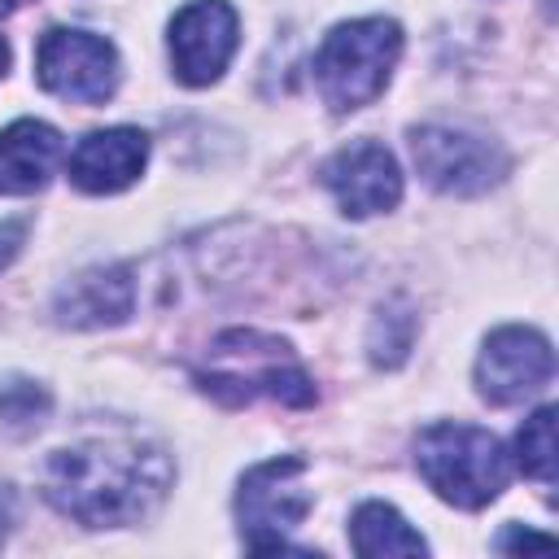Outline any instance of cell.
Masks as SVG:
<instances>
[{
  "instance_id": "cell-1",
  "label": "cell",
  "mask_w": 559,
  "mask_h": 559,
  "mask_svg": "<svg viewBox=\"0 0 559 559\" xmlns=\"http://www.w3.org/2000/svg\"><path fill=\"white\" fill-rule=\"evenodd\" d=\"M170 480V454L144 437H92L61 445L39 472L44 498L87 528H127L148 520L166 502Z\"/></svg>"
},
{
  "instance_id": "cell-2",
  "label": "cell",
  "mask_w": 559,
  "mask_h": 559,
  "mask_svg": "<svg viewBox=\"0 0 559 559\" xmlns=\"http://www.w3.org/2000/svg\"><path fill=\"white\" fill-rule=\"evenodd\" d=\"M197 389L223 406H245L253 397H275L284 406H314V380L297 362L293 345L253 328L218 332L205 362L197 367Z\"/></svg>"
},
{
  "instance_id": "cell-3",
  "label": "cell",
  "mask_w": 559,
  "mask_h": 559,
  "mask_svg": "<svg viewBox=\"0 0 559 559\" xmlns=\"http://www.w3.org/2000/svg\"><path fill=\"white\" fill-rule=\"evenodd\" d=\"M415 467L437 498L463 511L489 507L511 476L502 441L472 424H428L415 437Z\"/></svg>"
},
{
  "instance_id": "cell-4",
  "label": "cell",
  "mask_w": 559,
  "mask_h": 559,
  "mask_svg": "<svg viewBox=\"0 0 559 559\" xmlns=\"http://www.w3.org/2000/svg\"><path fill=\"white\" fill-rule=\"evenodd\" d=\"M397 57H402V26L393 17L341 22L323 35V44L314 52L319 96L336 114H354L384 92Z\"/></svg>"
},
{
  "instance_id": "cell-5",
  "label": "cell",
  "mask_w": 559,
  "mask_h": 559,
  "mask_svg": "<svg viewBox=\"0 0 559 559\" xmlns=\"http://www.w3.org/2000/svg\"><path fill=\"white\" fill-rule=\"evenodd\" d=\"M310 507L314 493L306 485L301 454H275L266 463H253L236 489V520L245 546L258 555L288 550V533L310 515Z\"/></svg>"
},
{
  "instance_id": "cell-6",
  "label": "cell",
  "mask_w": 559,
  "mask_h": 559,
  "mask_svg": "<svg viewBox=\"0 0 559 559\" xmlns=\"http://www.w3.org/2000/svg\"><path fill=\"white\" fill-rule=\"evenodd\" d=\"M411 157L424 183L445 197H480L498 188L511 170V157L498 140L459 131V127H437V122L411 131Z\"/></svg>"
},
{
  "instance_id": "cell-7",
  "label": "cell",
  "mask_w": 559,
  "mask_h": 559,
  "mask_svg": "<svg viewBox=\"0 0 559 559\" xmlns=\"http://www.w3.org/2000/svg\"><path fill=\"white\" fill-rule=\"evenodd\" d=\"M35 79L44 92L74 105H105L118 92L122 61L105 35L79 26H52L35 48Z\"/></svg>"
},
{
  "instance_id": "cell-8",
  "label": "cell",
  "mask_w": 559,
  "mask_h": 559,
  "mask_svg": "<svg viewBox=\"0 0 559 559\" xmlns=\"http://www.w3.org/2000/svg\"><path fill=\"white\" fill-rule=\"evenodd\" d=\"M555 376V349L537 328L507 323L485 336L476 358V389L489 406H515L542 393Z\"/></svg>"
},
{
  "instance_id": "cell-9",
  "label": "cell",
  "mask_w": 559,
  "mask_h": 559,
  "mask_svg": "<svg viewBox=\"0 0 559 559\" xmlns=\"http://www.w3.org/2000/svg\"><path fill=\"white\" fill-rule=\"evenodd\" d=\"M236 44H240V22L227 0H192L170 22V61L179 83L188 87L214 83L227 70Z\"/></svg>"
},
{
  "instance_id": "cell-10",
  "label": "cell",
  "mask_w": 559,
  "mask_h": 559,
  "mask_svg": "<svg viewBox=\"0 0 559 559\" xmlns=\"http://www.w3.org/2000/svg\"><path fill=\"white\" fill-rule=\"evenodd\" d=\"M319 179L336 197L341 214H349V218H371V214H384L402 201L397 157L376 140H358V144L332 153L323 162Z\"/></svg>"
},
{
  "instance_id": "cell-11",
  "label": "cell",
  "mask_w": 559,
  "mask_h": 559,
  "mask_svg": "<svg viewBox=\"0 0 559 559\" xmlns=\"http://www.w3.org/2000/svg\"><path fill=\"white\" fill-rule=\"evenodd\" d=\"M148 162V135L135 127H105L79 140V148L70 153V183L92 192V197H109L131 188L144 175Z\"/></svg>"
},
{
  "instance_id": "cell-12",
  "label": "cell",
  "mask_w": 559,
  "mask_h": 559,
  "mask_svg": "<svg viewBox=\"0 0 559 559\" xmlns=\"http://www.w3.org/2000/svg\"><path fill=\"white\" fill-rule=\"evenodd\" d=\"M135 310V280L131 266H87L70 284H61L52 314L66 328H114Z\"/></svg>"
},
{
  "instance_id": "cell-13",
  "label": "cell",
  "mask_w": 559,
  "mask_h": 559,
  "mask_svg": "<svg viewBox=\"0 0 559 559\" xmlns=\"http://www.w3.org/2000/svg\"><path fill=\"white\" fill-rule=\"evenodd\" d=\"M61 162V135L57 127L39 118H17L0 131V192L4 197H31L39 192Z\"/></svg>"
},
{
  "instance_id": "cell-14",
  "label": "cell",
  "mask_w": 559,
  "mask_h": 559,
  "mask_svg": "<svg viewBox=\"0 0 559 559\" xmlns=\"http://www.w3.org/2000/svg\"><path fill=\"white\" fill-rule=\"evenodd\" d=\"M349 542L362 559H393V555H428V542L406 524V515L389 502H362L349 515Z\"/></svg>"
},
{
  "instance_id": "cell-15",
  "label": "cell",
  "mask_w": 559,
  "mask_h": 559,
  "mask_svg": "<svg viewBox=\"0 0 559 559\" xmlns=\"http://www.w3.org/2000/svg\"><path fill=\"white\" fill-rule=\"evenodd\" d=\"M415 328H419V319H415V310H411L402 297L384 301V306L376 310L371 328H367V358H371L376 367H397V362H406V354H411V345H415Z\"/></svg>"
},
{
  "instance_id": "cell-16",
  "label": "cell",
  "mask_w": 559,
  "mask_h": 559,
  "mask_svg": "<svg viewBox=\"0 0 559 559\" xmlns=\"http://www.w3.org/2000/svg\"><path fill=\"white\" fill-rule=\"evenodd\" d=\"M515 463L524 476L555 485V406H537L515 432Z\"/></svg>"
},
{
  "instance_id": "cell-17",
  "label": "cell",
  "mask_w": 559,
  "mask_h": 559,
  "mask_svg": "<svg viewBox=\"0 0 559 559\" xmlns=\"http://www.w3.org/2000/svg\"><path fill=\"white\" fill-rule=\"evenodd\" d=\"M52 411V397L44 384L26 380V376H13L0 384V424L13 428V432H35Z\"/></svg>"
},
{
  "instance_id": "cell-18",
  "label": "cell",
  "mask_w": 559,
  "mask_h": 559,
  "mask_svg": "<svg viewBox=\"0 0 559 559\" xmlns=\"http://www.w3.org/2000/svg\"><path fill=\"white\" fill-rule=\"evenodd\" d=\"M26 245V218H4L0 223V271H9V262L22 253Z\"/></svg>"
},
{
  "instance_id": "cell-19",
  "label": "cell",
  "mask_w": 559,
  "mask_h": 559,
  "mask_svg": "<svg viewBox=\"0 0 559 559\" xmlns=\"http://www.w3.org/2000/svg\"><path fill=\"white\" fill-rule=\"evenodd\" d=\"M528 546L550 550V546H555V537H546V533H528V528H507V533L498 537V550H528Z\"/></svg>"
},
{
  "instance_id": "cell-20",
  "label": "cell",
  "mask_w": 559,
  "mask_h": 559,
  "mask_svg": "<svg viewBox=\"0 0 559 559\" xmlns=\"http://www.w3.org/2000/svg\"><path fill=\"white\" fill-rule=\"evenodd\" d=\"M9 524H13V502H9V493H0V546L9 537Z\"/></svg>"
},
{
  "instance_id": "cell-21",
  "label": "cell",
  "mask_w": 559,
  "mask_h": 559,
  "mask_svg": "<svg viewBox=\"0 0 559 559\" xmlns=\"http://www.w3.org/2000/svg\"><path fill=\"white\" fill-rule=\"evenodd\" d=\"M22 4H26V0H0V17H9V13L22 9Z\"/></svg>"
},
{
  "instance_id": "cell-22",
  "label": "cell",
  "mask_w": 559,
  "mask_h": 559,
  "mask_svg": "<svg viewBox=\"0 0 559 559\" xmlns=\"http://www.w3.org/2000/svg\"><path fill=\"white\" fill-rule=\"evenodd\" d=\"M4 70H9V44H4V35H0V79H4Z\"/></svg>"
}]
</instances>
